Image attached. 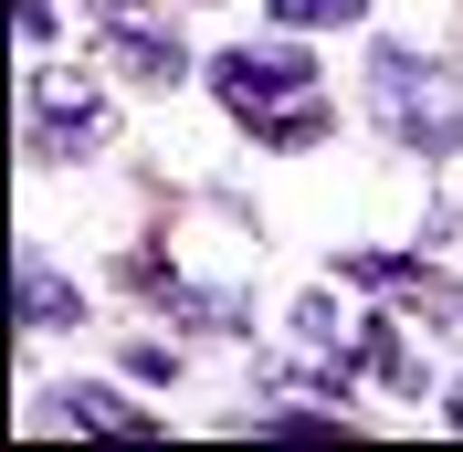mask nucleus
I'll list each match as a JSON object with an SVG mask.
<instances>
[{
  "label": "nucleus",
  "instance_id": "20e7f679",
  "mask_svg": "<svg viewBox=\"0 0 463 452\" xmlns=\"http://www.w3.org/2000/svg\"><path fill=\"white\" fill-rule=\"evenodd\" d=\"M179 0H85V32L106 42V63L127 74V85H190L201 74V53H190V32L169 22Z\"/></svg>",
  "mask_w": 463,
  "mask_h": 452
},
{
  "label": "nucleus",
  "instance_id": "dca6fc26",
  "mask_svg": "<svg viewBox=\"0 0 463 452\" xmlns=\"http://www.w3.org/2000/svg\"><path fill=\"white\" fill-rule=\"evenodd\" d=\"M179 11H211V0H179Z\"/></svg>",
  "mask_w": 463,
  "mask_h": 452
},
{
  "label": "nucleus",
  "instance_id": "9d476101",
  "mask_svg": "<svg viewBox=\"0 0 463 452\" xmlns=\"http://www.w3.org/2000/svg\"><path fill=\"white\" fill-rule=\"evenodd\" d=\"M232 431H263V442H347L358 410H337V400H253V410H232Z\"/></svg>",
  "mask_w": 463,
  "mask_h": 452
},
{
  "label": "nucleus",
  "instance_id": "4468645a",
  "mask_svg": "<svg viewBox=\"0 0 463 452\" xmlns=\"http://www.w3.org/2000/svg\"><path fill=\"white\" fill-rule=\"evenodd\" d=\"M11 32H22V53H53V0H11Z\"/></svg>",
  "mask_w": 463,
  "mask_h": 452
},
{
  "label": "nucleus",
  "instance_id": "7ed1b4c3",
  "mask_svg": "<svg viewBox=\"0 0 463 452\" xmlns=\"http://www.w3.org/2000/svg\"><path fill=\"white\" fill-rule=\"evenodd\" d=\"M116 147V106L85 85V74H63V63H32L22 74V158L32 169H85Z\"/></svg>",
  "mask_w": 463,
  "mask_h": 452
},
{
  "label": "nucleus",
  "instance_id": "423d86ee",
  "mask_svg": "<svg viewBox=\"0 0 463 452\" xmlns=\"http://www.w3.org/2000/svg\"><path fill=\"white\" fill-rule=\"evenodd\" d=\"M127 284H147V306L169 315V326H190V337H253V295H232V284H190L158 253L127 263Z\"/></svg>",
  "mask_w": 463,
  "mask_h": 452
},
{
  "label": "nucleus",
  "instance_id": "6e6552de",
  "mask_svg": "<svg viewBox=\"0 0 463 452\" xmlns=\"http://www.w3.org/2000/svg\"><path fill=\"white\" fill-rule=\"evenodd\" d=\"M11 306H22V337H53V326H85V284L63 274L43 242L11 253Z\"/></svg>",
  "mask_w": 463,
  "mask_h": 452
},
{
  "label": "nucleus",
  "instance_id": "f03ea898",
  "mask_svg": "<svg viewBox=\"0 0 463 452\" xmlns=\"http://www.w3.org/2000/svg\"><path fill=\"white\" fill-rule=\"evenodd\" d=\"M369 116L411 158H463V63L421 42H369Z\"/></svg>",
  "mask_w": 463,
  "mask_h": 452
},
{
  "label": "nucleus",
  "instance_id": "1a4fd4ad",
  "mask_svg": "<svg viewBox=\"0 0 463 452\" xmlns=\"http://www.w3.org/2000/svg\"><path fill=\"white\" fill-rule=\"evenodd\" d=\"M347 368H358V379H379V390H401V400L432 390V368L401 347V326H390V315H358V326H347Z\"/></svg>",
  "mask_w": 463,
  "mask_h": 452
},
{
  "label": "nucleus",
  "instance_id": "39448f33",
  "mask_svg": "<svg viewBox=\"0 0 463 452\" xmlns=\"http://www.w3.org/2000/svg\"><path fill=\"white\" fill-rule=\"evenodd\" d=\"M337 284H358V295H411L401 315H421L432 337H463V284L442 274V263H421V253H337Z\"/></svg>",
  "mask_w": 463,
  "mask_h": 452
},
{
  "label": "nucleus",
  "instance_id": "ddd939ff",
  "mask_svg": "<svg viewBox=\"0 0 463 452\" xmlns=\"http://www.w3.org/2000/svg\"><path fill=\"white\" fill-rule=\"evenodd\" d=\"M179 368H190V358H179L169 337H137V347H127V379H137V390H179Z\"/></svg>",
  "mask_w": 463,
  "mask_h": 452
},
{
  "label": "nucleus",
  "instance_id": "f8f14e48",
  "mask_svg": "<svg viewBox=\"0 0 463 452\" xmlns=\"http://www.w3.org/2000/svg\"><path fill=\"white\" fill-rule=\"evenodd\" d=\"M347 326H358V315H347L337 295H295V337H306V347H337V358H347Z\"/></svg>",
  "mask_w": 463,
  "mask_h": 452
},
{
  "label": "nucleus",
  "instance_id": "0eeeda50",
  "mask_svg": "<svg viewBox=\"0 0 463 452\" xmlns=\"http://www.w3.org/2000/svg\"><path fill=\"white\" fill-rule=\"evenodd\" d=\"M32 421L53 431H95V442H158V410H137V400H116L106 379H43V400H32Z\"/></svg>",
  "mask_w": 463,
  "mask_h": 452
},
{
  "label": "nucleus",
  "instance_id": "9b49d317",
  "mask_svg": "<svg viewBox=\"0 0 463 452\" xmlns=\"http://www.w3.org/2000/svg\"><path fill=\"white\" fill-rule=\"evenodd\" d=\"M285 32H358L369 22V0H263Z\"/></svg>",
  "mask_w": 463,
  "mask_h": 452
},
{
  "label": "nucleus",
  "instance_id": "f257e3e1",
  "mask_svg": "<svg viewBox=\"0 0 463 452\" xmlns=\"http://www.w3.org/2000/svg\"><path fill=\"white\" fill-rule=\"evenodd\" d=\"M201 74H211V95H222V116L253 147H274V158H306V147L337 137V106H326V74H317V53H306V32L232 42V53H211Z\"/></svg>",
  "mask_w": 463,
  "mask_h": 452
},
{
  "label": "nucleus",
  "instance_id": "2eb2a0df",
  "mask_svg": "<svg viewBox=\"0 0 463 452\" xmlns=\"http://www.w3.org/2000/svg\"><path fill=\"white\" fill-rule=\"evenodd\" d=\"M442 421H453V431H463V379H453V390H442Z\"/></svg>",
  "mask_w": 463,
  "mask_h": 452
}]
</instances>
